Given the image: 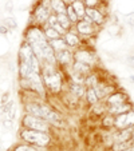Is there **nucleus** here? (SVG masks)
<instances>
[{"label":"nucleus","instance_id":"obj_1","mask_svg":"<svg viewBox=\"0 0 134 151\" xmlns=\"http://www.w3.org/2000/svg\"><path fill=\"white\" fill-rule=\"evenodd\" d=\"M20 137H22L23 140L31 143V145L39 146V147H44V146L50 145V142H51L49 134L40 131H34V130H24V131H22Z\"/></svg>","mask_w":134,"mask_h":151},{"label":"nucleus","instance_id":"obj_2","mask_svg":"<svg viewBox=\"0 0 134 151\" xmlns=\"http://www.w3.org/2000/svg\"><path fill=\"white\" fill-rule=\"evenodd\" d=\"M43 80L46 83V86L51 90L52 92H59L60 87H62V79L60 75L55 71V68L52 66H49L44 68L43 71Z\"/></svg>","mask_w":134,"mask_h":151},{"label":"nucleus","instance_id":"obj_3","mask_svg":"<svg viewBox=\"0 0 134 151\" xmlns=\"http://www.w3.org/2000/svg\"><path fill=\"white\" fill-rule=\"evenodd\" d=\"M23 124L26 126L28 130H34V131H40L44 132L49 130V124L43 119L36 116H32V115H26L23 118Z\"/></svg>","mask_w":134,"mask_h":151},{"label":"nucleus","instance_id":"obj_4","mask_svg":"<svg viewBox=\"0 0 134 151\" xmlns=\"http://www.w3.org/2000/svg\"><path fill=\"white\" fill-rule=\"evenodd\" d=\"M27 36H28V40L30 42H34V43H38V44H43L46 43V36L43 35V32L40 31L39 28H30L28 32H27Z\"/></svg>","mask_w":134,"mask_h":151},{"label":"nucleus","instance_id":"obj_5","mask_svg":"<svg viewBox=\"0 0 134 151\" xmlns=\"http://www.w3.org/2000/svg\"><path fill=\"white\" fill-rule=\"evenodd\" d=\"M75 59H77V62L83 63V64H86V66L94 63V58H93V55L87 51H78L77 54H75Z\"/></svg>","mask_w":134,"mask_h":151},{"label":"nucleus","instance_id":"obj_6","mask_svg":"<svg viewBox=\"0 0 134 151\" xmlns=\"http://www.w3.org/2000/svg\"><path fill=\"white\" fill-rule=\"evenodd\" d=\"M85 15H87V17L91 22H95V23H102V14L99 11L94 8H87L85 11Z\"/></svg>","mask_w":134,"mask_h":151},{"label":"nucleus","instance_id":"obj_7","mask_svg":"<svg viewBox=\"0 0 134 151\" xmlns=\"http://www.w3.org/2000/svg\"><path fill=\"white\" fill-rule=\"evenodd\" d=\"M19 72H20V78H22V79H28L32 74H35V72L32 71V68L30 67V64H27V63H24V62H20Z\"/></svg>","mask_w":134,"mask_h":151},{"label":"nucleus","instance_id":"obj_8","mask_svg":"<svg viewBox=\"0 0 134 151\" xmlns=\"http://www.w3.org/2000/svg\"><path fill=\"white\" fill-rule=\"evenodd\" d=\"M35 16H36V20L38 22H40V23H44L47 19L50 17V14H49V9L44 8L43 6H39L36 9V12H35Z\"/></svg>","mask_w":134,"mask_h":151},{"label":"nucleus","instance_id":"obj_9","mask_svg":"<svg viewBox=\"0 0 134 151\" xmlns=\"http://www.w3.org/2000/svg\"><path fill=\"white\" fill-rule=\"evenodd\" d=\"M26 110L28 112V115H32V116H36L42 119V114H40V104L38 103H28L26 104Z\"/></svg>","mask_w":134,"mask_h":151},{"label":"nucleus","instance_id":"obj_10","mask_svg":"<svg viewBox=\"0 0 134 151\" xmlns=\"http://www.w3.org/2000/svg\"><path fill=\"white\" fill-rule=\"evenodd\" d=\"M131 109L130 104H118V106H110V114H125L126 111H129V110Z\"/></svg>","mask_w":134,"mask_h":151},{"label":"nucleus","instance_id":"obj_11","mask_svg":"<svg viewBox=\"0 0 134 151\" xmlns=\"http://www.w3.org/2000/svg\"><path fill=\"white\" fill-rule=\"evenodd\" d=\"M56 59H58V62L62 63V64H67V63L71 62L72 55L70 54L69 50H64V51H59V52H58Z\"/></svg>","mask_w":134,"mask_h":151},{"label":"nucleus","instance_id":"obj_12","mask_svg":"<svg viewBox=\"0 0 134 151\" xmlns=\"http://www.w3.org/2000/svg\"><path fill=\"white\" fill-rule=\"evenodd\" d=\"M123 102H125V95L123 94H113V95H110V98L107 99V103L110 106L123 104Z\"/></svg>","mask_w":134,"mask_h":151},{"label":"nucleus","instance_id":"obj_13","mask_svg":"<svg viewBox=\"0 0 134 151\" xmlns=\"http://www.w3.org/2000/svg\"><path fill=\"white\" fill-rule=\"evenodd\" d=\"M50 46H51L52 50H56L58 52L67 50V44H66V42H64V40H62V39L51 40V44H50Z\"/></svg>","mask_w":134,"mask_h":151},{"label":"nucleus","instance_id":"obj_14","mask_svg":"<svg viewBox=\"0 0 134 151\" xmlns=\"http://www.w3.org/2000/svg\"><path fill=\"white\" fill-rule=\"evenodd\" d=\"M114 124L117 126L118 128H126L129 127V120H127V114H121L117 119L114 120Z\"/></svg>","mask_w":134,"mask_h":151},{"label":"nucleus","instance_id":"obj_15","mask_svg":"<svg viewBox=\"0 0 134 151\" xmlns=\"http://www.w3.org/2000/svg\"><path fill=\"white\" fill-rule=\"evenodd\" d=\"M78 31L82 35H90L93 32V27L87 22H80V23H78Z\"/></svg>","mask_w":134,"mask_h":151},{"label":"nucleus","instance_id":"obj_16","mask_svg":"<svg viewBox=\"0 0 134 151\" xmlns=\"http://www.w3.org/2000/svg\"><path fill=\"white\" fill-rule=\"evenodd\" d=\"M72 9H74L75 15L78 16V19H82L83 16H85V7H83V3L82 1H74V4H72Z\"/></svg>","mask_w":134,"mask_h":151},{"label":"nucleus","instance_id":"obj_17","mask_svg":"<svg viewBox=\"0 0 134 151\" xmlns=\"http://www.w3.org/2000/svg\"><path fill=\"white\" fill-rule=\"evenodd\" d=\"M56 20H58V24H59V26L62 27L63 29L69 28V27L71 26V24H70V20H69V17H67V15L58 14V16H56Z\"/></svg>","mask_w":134,"mask_h":151},{"label":"nucleus","instance_id":"obj_18","mask_svg":"<svg viewBox=\"0 0 134 151\" xmlns=\"http://www.w3.org/2000/svg\"><path fill=\"white\" fill-rule=\"evenodd\" d=\"M51 6L58 14L66 15V7H64V3H63V1H60V0H54V1H51Z\"/></svg>","mask_w":134,"mask_h":151},{"label":"nucleus","instance_id":"obj_19","mask_svg":"<svg viewBox=\"0 0 134 151\" xmlns=\"http://www.w3.org/2000/svg\"><path fill=\"white\" fill-rule=\"evenodd\" d=\"M70 90H71V92L74 94L75 98H82V95L85 94V90H83L82 86L75 84V83H72V84L70 86Z\"/></svg>","mask_w":134,"mask_h":151},{"label":"nucleus","instance_id":"obj_20","mask_svg":"<svg viewBox=\"0 0 134 151\" xmlns=\"http://www.w3.org/2000/svg\"><path fill=\"white\" fill-rule=\"evenodd\" d=\"M79 39H78L77 35L74 34H66V44H69L70 47H77Z\"/></svg>","mask_w":134,"mask_h":151},{"label":"nucleus","instance_id":"obj_21","mask_svg":"<svg viewBox=\"0 0 134 151\" xmlns=\"http://www.w3.org/2000/svg\"><path fill=\"white\" fill-rule=\"evenodd\" d=\"M74 71L78 72V74H80V75H83V74H87V72L90 71V68H88L86 64H83V63L77 62L74 64Z\"/></svg>","mask_w":134,"mask_h":151},{"label":"nucleus","instance_id":"obj_22","mask_svg":"<svg viewBox=\"0 0 134 151\" xmlns=\"http://www.w3.org/2000/svg\"><path fill=\"white\" fill-rule=\"evenodd\" d=\"M3 26L6 27L7 29H16L17 28V23H16V20H15L14 17H6Z\"/></svg>","mask_w":134,"mask_h":151},{"label":"nucleus","instance_id":"obj_23","mask_svg":"<svg viewBox=\"0 0 134 151\" xmlns=\"http://www.w3.org/2000/svg\"><path fill=\"white\" fill-rule=\"evenodd\" d=\"M130 148V140L129 142H118L113 146V151H125Z\"/></svg>","mask_w":134,"mask_h":151},{"label":"nucleus","instance_id":"obj_24","mask_svg":"<svg viewBox=\"0 0 134 151\" xmlns=\"http://www.w3.org/2000/svg\"><path fill=\"white\" fill-rule=\"evenodd\" d=\"M44 36L49 37V39H51V40H55V39H58V37H59V34H58V32L55 31L54 28H51V27H47L46 32H44Z\"/></svg>","mask_w":134,"mask_h":151},{"label":"nucleus","instance_id":"obj_25","mask_svg":"<svg viewBox=\"0 0 134 151\" xmlns=\"http://www.w3.org/2000/svg\"><path fill=\"white\" fill-rule=\"evenodd\" d=\"M87 99H88V102L91 103V104H95V103L98 102V98H97V95H95V92H94V88H88Z\"/></svg>","mask_w":134,"mask_h":151},{"label":"nucleus","instance_id":"obj_26","mask_svg":"<svg viewBox=\"0 0 134 151\" xmlns=\"http://www.w3.org/2000/svg\"><path fill=\"white\" fill-rule=\"evenodd\" d=\"M66 12H67V17H69L70 22H77L78 20V16L75 15V12H74V9H72L71 6H70L69 8H66Z\"/></svg>","mask_w":134,"mask_h":151},{"label":"nucleus","instance_id":"obj_27","mask_svg":"<svg viewBox=\"0 0 134 151\" xmlns=\"http://www.w3.org/2000/svg\"><path fill=\"white\" fill-rule=\"evenodd\" d=\"M14 151H36L34 147L31 146H27V145H19L14 148Z\"/></svg>","mask_w":134,"mask_h":151},{"label":"nucleus","instance_id":"obj_28","mask_svg":"<svg viewBox=\"0 0 134 151\" xmlns=\"http://www.w3.org/2000/svg\"><path fill=\"white\" fill-rule=\"evenodd\" d=\"M12 107H14V102H12V100H9L8 103H6V104H4L3 110H1V114H7V112H8Z\"/></svg>","mask_w":134,"mask_h":151},{"label":"nucleus","instance_id":"obj_29","mask_svg":"<svg viewBox=\"0 0 134 151\" xmlns=\"http://www.w3.org/2000/svg\"><path fill=\"white\" fill-rule=\"evenodd\" d=\"M125 20L127 22V24H130V26H134V12H130V14L126 15Z\"/></svg>","mask_w":134,"mask_h":151},{"label":"nucleus","instance_id":"obj_30","mask_svg":"<svg viewBox=\"0 0 134 151\" xmlns=\"http://www.w3.org/2000/svg\"><path fill=\"white\" fill-rule=\"evenodd\" d=\"M127 120H129V124L130 126L134 124V111H129L127 112Z\"/></svg>","mask_w":134,"mask_h":151},{"label":"nucleus","instance_id":"obj_31","mask_svg":"<svg viewBox=\"0 0 134 151\" xmlns=\"http://www.w3.org/2000/svg\"><path fill=\"white\" fill-rule=\"evenodd\" d=\"M97 3H98L97 0H86V1H85V4L88 7V8H93V7H94Z\"/></svg>","mask_w":134,"mask_h":151},{"label":"nucleus","instance_id":"obj_32","mask_svg":"<svg viewBox=\"0 0 134 151\" xmlns=\"http://www.w3.org/2000/svg\"><path fill=\"white\" fill-rule=\"evenodd\" d=\"M8 98H9V94H8V92H6V94L3 95V99H1V104H6V103H8L9 102Z\"/></svg>","mask_w":134,"mask_h":151},{"label":"nucleus","instance_id":"obj_33","mask_svg":"<svg viewBox=\"0 0 134 151\" xmlns=\"http://www.w3.org/2000/svg\"><path fill=\"white\" fill-rule=\"evenodd\" d=\"M51 28H54L55 31L58 32V34H59V32H63V31H64V29H63L62 27H60V26H59V24H58V23H56V24H54V26H52Z\"/></svg>","mask_w":134,"mask_h":151},{"label":"nucleus","instance_id":"obj_34","mask_svg":"<svg viewBox=\"0 0 134 151\" xmlns=\"http://www.w3.org/2000/svg\"><path fill=\"white\" fill-rule=\"evenodd\" d=\"M49 20H50V24H51V27L54 26V24H56V17L50 16V17H49Z\"/></svg>","mask_w":134,"mask_h":151},{"label":"nucleus","instance_id":"obj_35","mask_svg":"<svg viewBox=\"0 0 134 151\" xmlns=\"http://www.w3.org/2000/svg\"><path fill=\"white\" fill-rule=\"evenodd\" d=\"M127 63L130 64V67H133V68H134V56H130V58H129V59H127Z\"/></svg>","mask_w":134,"mask_h":151},{"label":"nucleus","instance_id":"obj_36","mask_svg":"<svg viewBox=\"0 0 134 151\" xmlns=\"http://www.w3.org/2000/svg\"><path fill=\"white\" fill-rule=\"evenodd\" d=\"M7 31H8V29L4 26H0V34H7Z\"/></svg>","mask_w":134,"mask_h":151},{"label":"nucleus","instance_id":"obj_37","mask_svg":"<svg viewBox=\"0 0 134 151\" xmlns=\"http://www.w3.org/2000/svg\"><path fill=\"white\" fill-rule=\"evenodd\" d=\"M129 80H130L131 83H134V75H131V76H129Z\"/></svg>","mask_w":134,"mask_h":151},{"label":"nucleus","instance_id":"obj_38","mask_svg":"<svg viewBox=\"0 0 134 151\" xmlns=\"http://www.w3.org/2000/svg\"><path fill=\"white\" fill-rule=\"evenodd\" d=\"M131 139L134 140V132H131Z\"/></svg>","mask_w":134,"mask_h":151},{"label":"nucleus","instance_id":"obj_39","mask_svg":"<svg viewBox=\"0 0 134 151\" xmlns=\"http://www.w3.org/2000/svg\"><path fill=\"white\" fill-rule=\"evenodd\" d=\"M125 151H131V148H129V150H125Z\"/></svg>","mask_w":134,"mask_h":151},{"label":"nucleus","instance_id":"obj_40","mask_svg":"<svg viewBox=\"0 0 134 151\" xmlns=\"http://www.w3.org/2000/svg\"><path fill=\"white\" fill-rule=\"evenodd\" d=\"M131 151H134V147H131Z\"/></svg>","mask_w":134,"mask_h":151},{"label":"nucleus","instance_id":"obj_41","mask_svg":"<svg viewBox=\"0 0 134 151\" xmlns=\"http://www.w3.org/2000/svg\"><path fill=\"white\" fill-rule=\"evenodd\" d=\"M0 151H1V146H0Z\"/></svg>","mask_w":134,"mask_h":151}]
</instances>
